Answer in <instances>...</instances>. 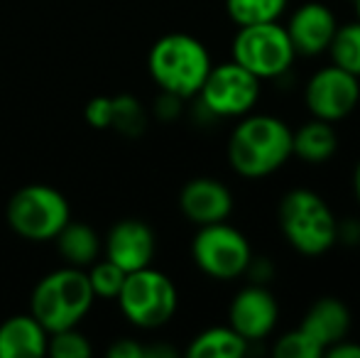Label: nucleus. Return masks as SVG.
<instances>
[{"instance_id": "1", "label": "nucleus", "mask_w": 360, "mask_h": 358, "mask_svg": "<svg viewBox=\"0 0 360 358\" xmlns=\"http://www.w3.org/2000/svg\"><path fill=\"white\" fill-rule=\"evenodd\" d=\"M226 153L238 177H270L292 160V128L277 115L248 113L238 118Z\"/></svg>"}, {"instance_id": "2", "label": "nucleus", "mask_w": 360, "mask_h": 358, "mask_svg": "<svg viewBox=\"0 0 360 358\" xmlns=\"http://www.w3.org/2000/svg\"><path fill=\"white\" fill-rule=\"evenodd\" d=\"M214 59L201 39L186 32H169L152 44L147 54V72L157 89L179 98H196L206 82Z\"/></svg>"}, {"instance_id": "3", "label": "nucleus", "mask_w": 360, "mask_h": 358, "mask_svg": "<svg viewBox=\"0 0 360 358\" xmlns=\"http://www.w3.org/2000/svg\"><path fill=\"white\" fill-rule=\"evenodd\" d=\"M277 224L287 243L304 258H319L336 245V214L319 191L307 186H294L282 196Z\"/></svg>"}, {"instance_id": "4", "label": "nucleus", "mask_w": 360, "mask_h": 358, "mask_svg": "<svg viewBox=\"0 0 360 358\" xmlns=\"http://www.w3.org/2000/svg\"><path fill=\"white\" fill-rule=\"evenodd\" d=\"M96 295L91 290L89 275L84 268L64 265L52 270L34 285L30 297V314L49 331H62L79 326L89 314Z\"/></svg>"}, {"instance_id": "5", "label": "nucleus", "mask_w": 360, "mask_h": 358, "mask_svg": "<svg viewBox=\"0 0 360 358\" xmlns=\"http://www.w3.org/2000/svg\"><path fill=\"white\" fill-rule=\"evenodd\" d=\"M115 300H118L120 312L130 324L152 331L169 324L172 317L176 314L179 292H176V285L169 275L147 265V268L125 275V282Z\"/></svg>"}, {"instance_id": "6", "label": "nucleus", "mask_w": 360, "mask_h": 358, "mask_svg": "<svg viewBox=\"0 0 360 358\" xmlns=\"http://www.w3.org/2000/svg\"><path fill=\"white\" fill-rule=\"evenodd\" d=\"M231 59L260 82H275L292 72L297 52L285 25L277 20L238 27L231 44Z\"/></svg>"}, {"instance_id": "7", "label": "nucleus", "mask_w": 360, "mask_h": 358, "mask_svg": "<svg viewBox=\"0 0 360 358\" xmlns=\"http://www.w3.org/2000/svg\"><path fill=\"white\" fill-rule=\"evenodd\" d=\"M8 224L25 241H54V236L69 224L72 209L67 196L49 184H27L8 201Z\"/></svg>"}, {"instance_id": "8", "label": "nucleus", "mask_w": 360, "mask_h": 358, "mask_svg": "<svg viewBox=\"0 0 360 358\" xmlns=\"http://www.w3.org/2000/svg\"><path fill=\"white\" fill-rule=\"evenodd\" d=\"M191 258L196 268L214 280L243 277L252 260V245L243 231L228 221L199 226L191 241Z\"/></svg>"}, {"instance_id": "9", "label": "nucleus", "mask_w": 360, "mask_h": 358, "mask_svg": "<svg viewBox=\"0 0 360 358\" xmlns=\"http://www.w3.org/2000/svg\"><path fill=\"white\" fill-rule=\"evenodd\" d=\"M260 79L231 59L211 67L196 98L201 110L211 118H243L255 110L260 101Z\"/></svg>"}, {"instance_id": "10", "label": "nucleus", "mask_w": 360, "mask_h": 358, "mask_svg": "<svg viewBox=\"0 0 360 358\" xmlns=\"http://www.w3.org/2000/svg\"><path fill=\"white\" fill-rule=\"evenodd\" d=\"M360 103L358 77L343 72L336 64L316 69L304 87V106L311 118L338 123L346 120Z\"/></svg>"}, {"instance_id": "11", "label": "nucleus", "mask_w": 360, "mask_h": 358, "mask_svg": "<svg viewBox=\"0 0 360 358\" xmlns=\"http://www.w3.org/2000/svg\"><path fill=\"white\" fill-rule=\"evenodd\" d=\"M277 321H280V305L267 285L248 282L243 290L233 295L231 305H228V324L248 344L265 341L275 331Z\"/></svg>"}, {"instance_id": "12", "label": "nucleus", "mask_w": 360, "mask_h": 358, "mask_svg": "<svg viewBox=\"0 0 360 358\" xmlns=\"http://www.w3.org/2000/svg\"><path fill=\"white\" fill-rule=\"evenodd\" d=\"M338 20L326 3L309 0L289 13L285 30L294 44L297 57H319L326 54L333 34H336Z\"/></svg>"}, {"instance_id": "13", "label": "nucleus", "mask_w": 360, "mask_h": 358, "mask_svg": "<svg viewBox=\"0 0 360 358\" xmlns=\"http://www.w3.org/2000/svg\"><path fill=\"white\" fill-rule=\"evenodd\" d=\"M105 258L120 270L133 272L152 265L157 253L155 231L140 219H123L108 231L103 241Z\"/></svg>"}, {"instance_id": "14", "label": "nucleus", "mask_w": 360, "mask_h": 358, "mask_svg": "<svg viewBox=\"0 0 360 358\" xmlns=\"http://www.w3.org/2000/svg\"><path fill=\"white\" fill-rule=\"evenodd\" d=\"M233 191L216 177H194L179 191V211L194 226L228 221L233 214Z\"/></svg>"}, {"instance_id": "15", "label": "nucleus", "mask_w": 360, "mask_h": 358, "mask_svg": "<svg viewBox=\"0 0 360 358\" xmlns=\"http://www.w3.org/2000/svg\"><path fill=\"white\" fill-rule=\"evenodd\" d=\"M86 120L96 130H115L128 138H138L147 128V110L135 96H96L89 101L84 110Z\"/></svg>"}, {"instance_id": "16", "label": "nucleus", "mask_w": 360, "mask_h": 358, "mask_svg": "<svg viewBox=\"0 0 360 358\" xmlns=\"http://www.w3.org/2000/svg\"><path fill=\"white\" fill-rule=\"evenodd\" d=\"M351 326H353V317L348 305L331 295L314 300L307 307V312H304L302 321H299V329L307 331L323 351L336 344V341L346 339L351 334Z\"/></svg>"}, {"instance_id": "17", "label": "nucleus", "mask_w": 360, "mask_h": 358, "mask_svg": "<svg viewBox=\"0 0 360 358\" xmlns=\"http://www.w3.org/2000/svg\"><path fill=\"white\" fill-rule=\"evenodd\" d=\"M49 331L32 314H15L0 324V358H37L47 354Z\"/></svg>"}, {"instance_id": "18", "label": "nucleus", "mask_w": 360, "mask_h": 358, "mask_svg": "<svg viewBox=\"0 0 360 358\" xmlns=\"http://www.w3.org/2000/svg\"><path fill=\"white\" fill-rule=\"evenodd\" d=\"M338 150V135L333 123L309 118L297 130H292V158L304 165H326Z\"/></svg>"}, {"instance_id": "19", "label": "nucleus", "mask_w": 360, "mask_h": 358, "mask_svg": "<svg viewBox=\"0 0 360 358\" xmlns=\"http://www.w3.org/2000/svg\"><path fill=\"white\" fill-rule=\"evenodd\" d=\"M54 243H57L59 255L64 258V263L72 265V268H89L98 260L101 255V238L89 224H81V221H72L54 236Z\"/></svg>"}, {"instance_id": "20", "label": "nucleus", "mask_w": 360, "mask_h": 358, "mask_svg": "<svg viewBox=\"0 0 360 358\" xmlns=\"http://www.w3.org/2000/svg\"><path fill=\"white\" fill-rule=\"evenodd\" d=\"M245 354H250V344L231 324L209 326L186 346L189 358H243Z\"/></svg>"}, {"instance_id": "21", "label": "nucleus", "mask_w": 360, "mask_h": 358, "mask_svg": "<svg viewBox=\"0 0 360 358\" xmlns=\"http://www.w3.org/2000/svg\"><path fill=\"white\" fill-rule=\"evenodd\" d=\"M289 0H226V13L236 27L277 23L287 13Z\"/></svg>"}, {"instance_id": "22", "label": "nucleus", "mask_w": 360, "mask_h": 358, "mask_svg": "<svg viewBox=\"0 0 360 358\" xmlns=\"http://www.w3.org/2000/svg\"><path fill=\"white\" fill-rule=\"evenodd\" d=\"M326 54L331 57V64L341 67L343 72L353 74V77H360V23L358 20L338 25Z\"/></svg>"}, {"instance_id": "23", "label": "nucleus", "mask_w": 360, "mask_h": 358, "mask_svg": "<svg viewBox=\"0 0 360 358\" xmlns=\"http://www.w3.org/2000/svg\"><path fill=\"white\" fill-rule=\"evenodd\" d=\"M86 275H89L91 290H94L96 297H103V300H115L125 282V275L128 272L120 270L115 263H110L108 258L96 260L94 265L86 268Z\"/></svg>"}, {"instance_id": "24", "label": "nucleus", "mask_w": 360, "mask_h": 358, "mask_svg": "<svg viewBox=\"0 0 360 358\" xmlns=\"http://www.w3.org/2000/svg\"><path fill=\"white\" fill-rule=\"evenodd\" d=\"M47 354L52 358H89L94 354V346L81 334L79 326H72V329H62L49 334Z\"/></svg>"}, {"instance_id": "25", "label": "nucleus", "mask_w": 360, "mask_h": 358, "mask_svg": "<svg viewBox=\"0 0 360 358\" xmlns=\"http://www.w3.org/2000/svg\"><path fill=\"white\" fill-rule=\"evenodd\" d=\"M272 356L277 358H321L323 349L307 334L304 329H292L275 339L272 344Z\"/></svg>"}, {"instance_id": "26", "label": "nucleus", "mask_w": 360, "mask_h": 358, "mask_svg": "<svg viewBox=\"0 0 360 358\" xmlns=\"http://www.w3.org/2000/svg\"><path fill=\"white\" fill-rule=\"evenodd\" d=\"M181 110H184V98H179V96H174V94H165V91H162L160 98H157V103H155L157 118L165 120V123H172V120L179 118Z\"/></svg>"}, {"instance_id": "27", "label": "nucleus", "mask_w": 360, "mask_h": 358, "mask_svg": "<svg viewBox=\"0 0 360 358\" xmlns=\"http://www.w3.org/2000/svg\"><path fill=\"white\" fill-rule=\"evenodd\" d=\"M245 277L255 285H270L272 277H275V265H272L270 258H255L252 255L250 265L245 270Z\"/></svg>"}, {"instance_id": "28", "label": "nucleus", "mask_w": 360, "mask_h": 358, "mask_svg": "<svg viewBox=\"0 0 360 358\" xmlns=\"http://www.w3.org/2000/svg\"><path fill=\"white\" fill-rule=\"evenodd\" d=\"M343 243L346 248H358L360 245V219H338L336 226V245Z\"/></svg>"}, {"instance_id": "29", "label": "nucleus", "mask_w": 360, "mask_h": 358, "mask_svg": "<svg viewBox=\"0 0 360 358\" xmlns=\"http://www.w3.org/2000/svg\"><path fill=\"white\" fill-rule=\"evenodd\" d=\"M105 354L108 358H145V346L135 339H115Z\"/></svg>"}, {"instance_id": "30", "label": "nucleus", "mask_w": 360, "mask_h": 358, "mask_svg": "<svg viewBox=\"0 0 360 358\" xmlns=\"http://www.w3.org/2000/svg\"><path fill=\"white\" fill-rule=\"evenodd\" d=\"M323 356H328V358H360V344H356V341H351L346 336V339H341L333 346H328V349L323 351Z\"/></svg>"}, {"instance_id": "31", "label": "nucleus", "mask_w": 360, "mask_h": 358, "mask_svg": "<svg viewBox=\"0 0 360 358\" xmlns=\"http://www.w3.org/2000/svg\"><path fill=\"white\" fill-rule=\"evenodd\" d=\"M353 194H356V201L360 204V160L353 167Z\"/></svg>"}, {"instance_id": "32", "label": "nucleus", "mask_w": 360, "mask_h": 358, "mask_svg": "<svg viewBox=\"0 0 360 358\" xmlns=\"http://www.w3.org/2000/svg\"><path fill=\"white\" fill-rule=\"evenodd\" d=\"M356 20L360 23V0H356Z\"/></svg>"}, {"instance_id": "33", "label": "nucleus", "mask_w": 360, "mask_h": 358, "mask_svg": "<svg viewBox=\"0 0 360 358\" xmlns=\"http://www.w3.org/2000/svg\"><path fill=\"white\" fill-rule=\"evenodd\" d=\"M358 84H360V77H358Z\"/></svg>"}]
</instances>
